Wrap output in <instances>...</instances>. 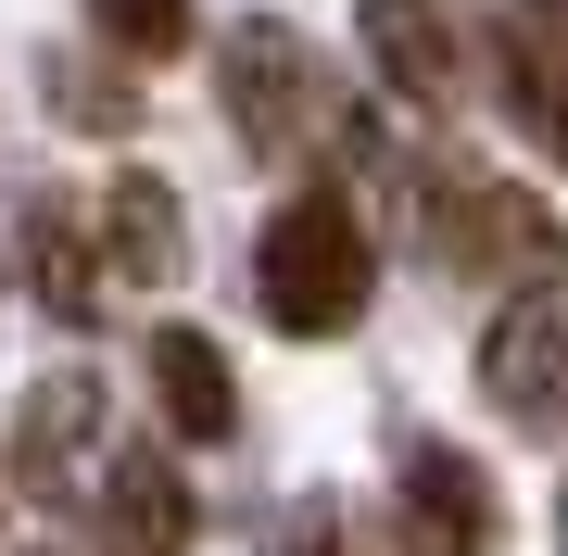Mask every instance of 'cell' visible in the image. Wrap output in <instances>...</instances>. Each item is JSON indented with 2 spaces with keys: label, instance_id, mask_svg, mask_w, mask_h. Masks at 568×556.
Returning a JSON list of instances; mask_svg holds the SVG:
<instances>
[{
  "label": "cell",
  "instance_id": "cell-15",
  "mask_svg": "<svg viewBox=\"0 0 568 556\" xmlns=\"http://www.w3.org/2000/svg\"><path fill=\"white\" fill-rule=\"evenodd\" d=\"M0 506H13V481H0Z\"/></svg>",
  "mask_w": 568,
  "mask_h": 556
},
{
  "label": "cell",
  "instance_id": "cell-10",
  "mask_svg": "<svg viewBox=\"0 0 568 556\" xmlns=\"http://www.w3.org/2000/svg\"><path fill=\"white\" fill-rule=\"evenodd\" d=\"M26 266H39V304L63 316V330H102V316H114L102 253H89V228L63 215V203H39V215H26Z\"/></svg>",
  "mask_w": 568,
  "mask_h": 556
},
{
  "label": "cell",
  "instance_id": "cell-2",
  "mask_svg": "<svg viewBox=\"0 0 568 556\" xmlns=\"http://www.w3.org/2000/svg\"><path fill=\"white\" fill-rule=\"evenodd\" d=\"M417 241H429L443 279H493V291H556V266H568L556 203L493 178V165H429L417 178Z\"/></svg>",
  "mask_w": 568,
  "mask_h": 556
},
{
  "label": "cell",
  "instance_id": "cell-14",
  "mask_svg": "<svg viewBox=\"0 0 568 556\" xmlns=\"http://www.w3.org/2000/svg\"><path fill=\"white\" fill-rule=\"evenodd\" d=\"M518 13H530V26H568V0H518Z\"/></svg>",
  "mask_w": 568,
  "mask_h": 556
},
{
  "label": "cell",
  "instance_id": "cell-11",
  "mask_svg": "<svg viewBox=\"0 0 568 556\" xmlns=\"http://www.w3.org/2000/svg\"><path fill=\"white\" fill-rule=\"evenodd\" d=\"M89 431H102V392H89V380H51L39 405H26V481H63Z\"/></svg>",
  "mask_w": 568,
  "mask_h": 556
},
{
  "label": "cell",
  "instance_id": "cell-4",
  "mask_svg": "<svg viewBox=\"0 0 568 556\" xmlns=\"http://www.w3.org/2000/svg\"><path fill=\"white\" fill-rule=\"evenodd\" d=\"M480 392H493V417H518V431L568 417V304L556 291H518V304L480 330Z\"/></svg>",
  "mask_w": 568,
  "mask_h": 556
},
{
  "label": "cell",
  "instance_id": "cell-8",
  "mask_svg": "<svg viewBox=\"0 0 568 556\" xmlns=\"http://www.w3.org/2000/svg\"><path fill=\"white\" fill-rule=\"evenodd\" d=\"M366 63L405 102H455V13L443 0H366Z\"/></svg>",
  "mask_w": 568,
  "mask_h": 556
},
{
  "label": "cell",
  "instance_id": "cell-9",
  "mask_svg": "<svg viewBox=\"0 0 568 556\" xmlns=\"http://www.w3.org/2000/svg\"><path fill=\"white\" fill-rule=\"evenodd\" d=\"M152 405H164V431H178V443H227V431H241L227 354H215L203 330H164V342H152Z\"/></svg>",
  "mask_w": 568,
  "mask_h": 556
},
{
  "label": "cell",
  "instance_id": "cell-13",
  "mask_svg": "<svg viewBox=\"0 0 568 556\" xmlns=\"http://www.w3.org/2000/svg\"><path fill=\"white\" fill-rule=\"evenodd\" d=\"M316 556H392L379 532H354V518H342V532H316Z\"/></svg>",
  "mask_w": 568,
  "mask_h": 556
},
{
  "label": "cell",
  "instance_id": "cell-12",
  "mask_svg": "<svg viewBox=\"0 0 568 556\" xmlns=\"http://www.w3.org/2000/svg\"><path fill=\"white\" fill-rule=\"evenodd\" d=\"M89 13H102V39H114V51H140V63L190 39V0H89Z\"/></svg>",
  "mask_w": 568,
  "mask_h": 556
},
{
  "label": "cell",
  "instance_id": "cell-3",
  "mask_svg": "<svg viewBox=\"0 0 568 556\" xmlns=\"http://www.w3.org/2000/svg\"><path fill=\"white\" fill-rule=\"evenodd\" d=\"M215 89H227V127H241L253 165H304V152L328 140V114H342V77H328V51L304 39V26H278V13L227 26Z\"/></svg>",
  "mask_w": 568,
  "mask_h": 556
},
{
  "label": "cell",
  "instance_id": "cell-7",
  "mask_svg": "<svg viewBox=\"0 0 568 556\" xmlns=\"http://www.w3.org/2000/svg\"><path fill=\"white\" fill-rule=\"evenodd\" d=\"M89 253H102V279L164 291V279L190 266V215H178V190H164V178H114V190H102V241H89Z\"/></svg>",
  "mask_w": 568,
  "mask_h": 556
},
{
  "label": "cell",
  "instance_id": "cell-6",
  "mask_svg": "<svg viewBox=\"0 0 568 556\" xmlns=\"http://www.w3.org/2000/svg\"><path fill=\"white\" fill-rule=\"evenodd\" d=\"M89 518L114 556H190V481L164 455H102L89 468Z\"/></svg>",
  "mask_w": 568,
  "mask_h": 556
},
{
  "label": "cell",
  "instance_id": "cell-1",
  "mask_svg": "<svg viewBox=\"0 0 568 556\" xmlns=\"http://www.w3.org/2000/svg\"><path fill=\"white\" fill-rule=\"evenodd\" d=\"M366 291H379V241H366V215L342 203V190H291V203L265 215V241H253V304H265V330L328 342V330L366 316Z\"/></svg>",
  "mask_w": 568,
  "mask_h": 556
},
{
  "label": "cell",
  "instance_id": "cell-5",
  "mask_svg": "<svg viewBox=\"0 0 568 556\" xmlns=\"http://www.w3.org/2000/svg\"><path fill=\"white\" fill-rule=\"evenodd\" d=\"M405 556H506V506L480 455L405 443Z\"/></svg>",
  "mask_w": 568,
  "mask_h": 556
}]
</instances>
